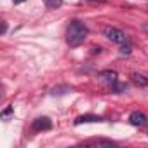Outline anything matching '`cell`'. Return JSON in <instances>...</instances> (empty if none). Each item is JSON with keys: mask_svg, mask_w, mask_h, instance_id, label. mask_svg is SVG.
<instances>
[{"mask_svg": "<svg viewBox=\"0 0 148 148\" xmlns=\"http://www.w3.org/2000/svg\"><path fill=\"white\" fill-rule=\"evenodd\" d=\"M5 32H7V23H5V21H4V23H2V33H4V35H5Z\"/></svg>", "mask_w": 148, "mask_h": 148, "instance_id": "obj_13", "label": "cell"}, {"mask_svg": "<svg viewBox=\"0 0 148 148\" xmlns=\"http://www.w3.org/2000/svg\"><path fill=\"white\" fill-rule=\"evenodd\" d=\"M131 52H132V45H131L129 42L122 44V47H120V54H122V56H129Z\"/></svg>", "mask_w": 148, "mask_h": 148, "instance_id": "obj_11", "label": "cell"}, {"mask_svg": "<svg viewBox=\"0 0 148 148\" xmlns=\"http://www.w3.org/2000/svg\"><path fill=\"white\" fill-rule=\"evenodd\" d=\"M47 9H59L63 5V0H42Z\"/></svg>", "mask_w": 148, "mask_h": 148, "instance_id": "obj_9", "label": "cell"}, {"mask_svg": "<svg viewBox=\"0 0 148 148\" xmlns=\"http://www.w3.org/2000/svg\"><path fill=\"white\" fill-rule=\"evenodd\" d=\"M89 122H103V119H101L99 115H91V113L80 115V117L75 119V124H77V125H80V124H89Z\"/></svg>", "mask_w": 148, "mask_h": 148, "instance_id": "obj_7", "label": "cell"}, {"mask_svg": "<svg viewBox=\"0 0 148 148\" xmlns=\"http://www.w3.org/2000/svg\"><path fill=\"white\" fill-rule=\"evenodd\" d=\"M89 2H105V0H89Z\"/></svg>", "mask_w": 148, "mask_h": 148, "instance_id": "obj_15", "label": "cell"}, {"mask_svg": "<svg viewBox=\"0 0 148 148\" xmlns=\"http://www.w3.org/2000/svg\"><path fill=\"white\" fill-rule=\"evenodd\" d=\"M131 82L138 87H148V77H145L143 73H138V71L131 73Z\"/></svg>", "mask_w": 148, "mask_h": 148, "instance_id": "obj_6", "label": "cell"}, {"mask_svg": "<svg viewBox=\"0 0 148 148\" xmlns=\"http://www.w3.org/2000/svg\"><path fill=\"white\" fill-rule=\"evenodd\" d=\"M112 91L117 92V94H119V92H125V91H127V86H125V84H120V82L117 80V82L112 86Z\"/></svg>", "mask_w": 148, "mask_h": 148, "instance_id": "obj_10", "label": "cell"}, {"mask_svg": "<svg viewBox=\"0 0 148 148\" xmlns=\"http://www.w3.org/2000/svg\"><path fill=\"white\" fill-rule=\"evenodd\" d=\"M98 77H99L101 82H105V84H108V86H113V84L119 80L117 71H113V70H103V71L98 73Z\"/></svg>", "mask_w": 148, "mask_h": 148, "instance_id": "obj_3", "label": "cell"}, {"mask_svg": "<svg viewBox=\"0 0 148 148\" xmlns=\"http://www.w3.org/2000/svg\"><path fill=\"white\" fill-rule=\"evenodd\" d=\"M129 122H131L134 127H143V125L148 124V117H146L145 113H141V112H132V113L129 115Z\"/></svg>", "mask_w": 148, "mask_h": 148, "instance_id": "obj_4", "label": "cell"}, {"mask_svg": "<svg viewBox=\"0 0 148 148\" xmlns=\"http://www.w3.org/2000/svg\"><path fill=\"white\" fill-rule=\"evenodd\" d=\"M84 145L86 146H115L117 143L110 139H91V141H86Z\"/></svg>", "mask_w": 148, "mask_h": 148, "instance_id": "obj_8", "label": "cell"}, {"mask_svg": "<svg viewBox=\"0 0 148 148\" xmlns=\"http://www.w3.org/2000/svg\"><path fill=\"white\" fill-rule=\"evenodd\" d=\"M103 35L110 40V42H113V44H125L127 42V35L120 30V28H115V26H106L105 30H103Z\"/></svg>", "mask_w": 148, "mask_h": 148, "instance_id": "obj_2", "label": "cell"}, {"mask_svg": "<svg viewBox=\"0 0 148 148\" xmlns=\"http://www.w3.org/2000/svg\"><path fill=\"white\" fill-rule=\"evenodd\" d=\"M87 35H89L87 26L82 21H79V19H73L70 23L68 30H66V44L70 47H79L80 44H84Z\"/></svg>", "mask_w": 148, "mask_h": 148, "instance_id": "obj_1", "label": "cell"}, {"mask_svg": "<svg viewBox=\"0 0 148 148\" xmlns=\"http://www.w3.org/2000/svg\"><path fill=\"white\" fill-rule=\"evenodd\" d=\"M11 113H12V106H9V108H5V110H4V112H2V117H4V119H5V117H9V115H11Z\"/></svg>", "mask_w": 148, "mask_h": 148, "instance_id": "obj_12", "label": "cell"}, {"mask_svg": "<svg viewBox=\"0 0 148 148\" xmlns=\"http://www.w3.org/2000/svg\"><path fill=\"white\" fill-rule=\"evenodd\" d=\"M25 0H14V4H23Z\"/></svg>", "mask_w": 148, "mask_h": 148, "instance_id": "obj_14", "label": "cell"}, {"mask_svg": "<svg viewBox=\"0 0 148 148\" xmlns=\"http://www.w3.org/2000/svg\"><path fill=\"white\" fill-rule=\"evenodd\" d=\"M52 127V122L47 117H38L32 122V129L33 131H49Z\"/></svg>", "mask_w": 148, "mask_h": 148, "instance_id": "obj_5", "label": "cell"}]
</instances>
